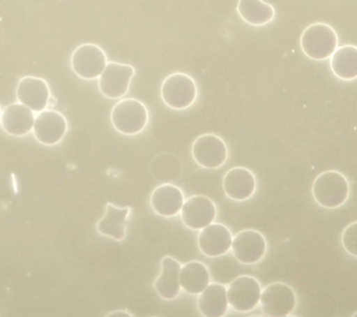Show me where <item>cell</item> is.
Listing matches in <instances>:
<instances>
[{"mask_svg": "<svg viewBox=\"0 0 357 317\" xmlns=\"http://www.w3.org/2000/svg\"><path fill=\"white\" fill-rule=\"evenodd\" d=\"M261 291V286L255 277H238L227 288L228 304L238 312L252 311L259 304Z\"/></svg>", "mask_w": 357, "mask_h": 317, "instance_id": "obj_8", "label": "cell"}, {"mask_svg": "<svg viewBox=\"0 0 357 317\" xmlns=\"http://www.w3.org/2000/svg\"><path fill=\"white\" fill-rule=\"evenodd\" d=\"M197 95V85L194 78L182 73L167 76L160 88L164 104L176 110H185L192 105Z\"/></svg>", "mask_w": 357, "mask_h": 317, "instance_id": "obj_4", "label": "cell"}, {"mask_svg": "<svg viewBox=\"0 0 357 317\" xmlns=\"http://www.w3.org/2000/svg\"><path fill=\"white\" fill-rule=\"evenodd\" d=\"M315 201L326 209H337L345 204L349 195V184L342 173L327 170L316 177L312 185Z\"/></svg>", "mask_w": 357, "mask_h": 317, "instance_id": "obj_1", "label": "cell"}, {"mask_svg": "<svg viewBox=\"0 0 357 317\" xmlns=\"http://www.w3.org/2000/svg\"><path fill=\"white\" fill-rule=\"evenodd\" d=\"M217 215L214 202L205 196H192L184 202L181 211L182 222L192 230H202L213 223Z\"/></svg>", "mask_w": 357, "mask_h": 317, "instance_id": "obj_11", "label": "cell"}, {"mask_svg": "<svg viewBox=\"0 0 357 317\" xmlns=\"http://www.w3.org/2000/svg\"><path fill=\"white\" fill-rule=\"evenodd\" d=\"M266 241L261 233L255 230H242L233 237L231 252L239 263L255 265L266 252Z\"/></svg>", "mask_w": 357, "mask_h": 317, "instance_id": "obj_10", "label": "cell"}, {"mask_svg": "<svg viewBox=\"0 0 357 317\" xmlns=\"http://www.w3.org/2000/svg\"><path fill=\"white\" fill-rule=\"evenodd\" d=\"M107 64L108 62L105 51L95 44L78 46L70 58L71 68L78 77L84 80L99 78Z\"/></svg>", "mask_w": 357, "mask_h": 317, "instance_id": "obj_6", "label": "cell"}, {"mask_svg": "<svg viewBox=\"0 0 357 317\" xmlns=\"http://www.w3.org/2000/svg\"><path fill=\"white\" fill-rule=\"evenodd\" d=\"M36 117L27 106L14 103L3 109L1 113V126L10 136H26L33 129Z\"/></svg>", "mask_w": 357, "mask_h": 317, "instance_id": "obj_16", "label": "cell"}, {"mask_svg": "<svg viewBox=\"0 0 357 317\" xmlns=\"http://www.w3.org/2000/svg\"><path fill=\"white\" fill-rule=\"evenodd\" d=\"M51 97L47 82L43 78L26 76L21 78L17 87V101L33 112L46 109Z\"/></svg>", "mask_w": 357, "mask_h": 317, "instance_id": "obj_13", "label": "cell"}, {"mask_svg": "<svg viewBox=\"0 0 357 317\" xmlns=\"http://www.w3.org/2000/svg\"><path fill=\"white\" fill-rule=\"evenodd\" d=\"M233 236L227 226L211 223L202 229L198 237L199 251L208 258H218L231 249Z\"/></svg>", "mask_w": 357, "mask_h": 317, "instance_id": "obj_14", "label": "cell"}, {"mask_svg": "<svg viewBox=\"0 0 357 317\" xmlns=\"http://www.w3.org/2000/svg\"><path fill=\"white\" fill-rule=\"evenodd\" d=\"M135 68L130 65L109 62L98 80L100 91L106 98L117 99L123 97L130 87Z\"/></svg>", "mask_w": 357, "mask_h": 317, "instance_id": "obj_9", "label": "cell"}, {"mask_svg": "<svg viewBox=\"0 0 357 317\" xmlns=\"http://www.w3.org/2000/svg\"><path fill=\"white\" fill-rule=\"evenodd\" d=\"M107 316H132V315L128 314V313L125 311H115Z\"/></svg>", "mask_w": 357, "mask_h": 317, "instance_id": "obj_25", "label": "cell"}, {"mask_svg": "<svg viewBox=\"0 0 357 317\" xmlns=\"http://www.w3.org/2000/svg\"><path fill=\"white\" fill-rule=\"evenodd\" d=\"M67 121L62 113L53 110H45L36 117L33 133L40 144L55 145L63 140L66 134Z\"/></svg>", "mask_w": 357, "mask_h": 317, "instance_id": "obj_12", "label": "cell"}, {"mask_svg": "<svg viewBox=\"0 0 357 317\" xmlns=\"http://www.w3.org/2000/svg\"><path fill=\"white\" fill-rule=\"evenodd\" d=\"M302 51L317 61L330 59L338 46L334 28L326 23H314L306 27L300 38Z\"/></svg>", "mask_w": 357, "mask_h": 317, "instance_id": "obj_2", "label": "cell"}, {"mask_svg": "<svg viewBox=\"0 0 357 317\" xmlns=\"http://www.w3.org/2000/svg\"><path fill=\"white\" fill-rule=\"evenodd\" d=\"M237 12L245 22L255 27L265 26L275 17L274 7L262 0H239Z\"/></svg>", "mask_w": 357, "mask_h": 317, "instance_id": "obj_23", "label": "cell"}, {"mask_svg": "<svg viewBox=\"0 0 357 317\" xmlns=\"http://www.w3.org/2000/svg\"><path fill=\"white\" fill-rule=\"evenodd\" d=\"M181 263L170 256L162 260V270L158 279L153 283L156 293L164 300L170 301L177 298L181 291Z\"/></svg>", "mask_w": 357, "mask_h": 317, "instance_id": "obj_18", "label": "cell"}, {"mask_svg": "<svg viewBox=\"0 0 357 317\" xmlns=\"http://www.w3.org/2000/svg\"><path fill=\"white\" fill-rule=\"evenodd\" d=\"M342 244L345 251L353 256H357V223L349 224L342 235Z\"/></svg>", "mask_w": 357, "mask_h": 317, "instance_id": "obj_24", "label": "cell"}, {"mask_svg": "<svg viewBox=\"0 0 357 317\" xmlns=\"http://www.w3.org/2000/svg\"><path fill=\"white\" fill-rule=\"evenodd\" d=\"M210 283V274L204 263L191 261L180 270L181 288L189 295H199Z\"/></svg>", "mask_w": 357, "mask_h": 317, "instance_id": "obj_21", "label": "cell"}, {"mask_svg": "<svg viewBox=\"0 0 357 317\" xmlns=\"http://www.w3.org/2000/svg\"><path fill=\"white\" fill-rule=\"evenodd\" d=\"M1 113H2L1 109H0V119H1Z\"/></svg>", "mask_w": 357, "mask_h": 317, "instance_id": "obj_26", "label": "cell"}, {"mask_svg": "<svg viewBox=\"0 0 357 317\" xmlns=\"http://www.w3.org/2000/svg\"><path fill=\"white\" fill-rule=\"evenodd\" d=\"M264 314L271 317L288 316L297 304L295 292L283 283L267 285L261 291L259 302Z\"/></svg>", "mask_w": 357, "mask_h": 317, "instance_id": "obj_5", "label": "cell"}, {"mask_svg": "<svg viewBox=\"0 0 357 317\" xmlns=\"http://www.w3.org/2000/svg\"><path fill=\"white\" fill-rule=\"evenodd\" d=\"M192 155L203 168L218 169L227 162L228 149L226 142L217 135L203 134L192 144Z\"/></svg>", "mask_w": 357, "mask_h": 317, "instance_id": "obj_7", "label": "cell"}, {"mask_svg": "<svg viewBox=\"0 0 357 317\" xmlns=\"http://www.w3.org/2000/svg\"><path fill=\"white\" fill-rule=\"evenodd\" d=\"M257 182L255 174L244 167H234L223 178V190L231 200L243 202L255 194Z\"/></svg>", "mask_w": 357, "mask_h": 317, "instance_id": "obj_15", "label": "cell"}, {"mask_svg": "<svg viewBox=\"0 0 357 317\" xmlns=\"http://www.w3.org/2000/svg\"><path fill=\"white\" fill-rule=\"evenodd\" d=\"M184 194L172 184H163L153 191L150 204L157 215L173 217L181 212L184 204Z\"/></svg>", "mask_w": 357, "mask_h": 317, "instance_id": "obj_17", "label": "cell"}, {"mask_svg": "<svg viewBox=\"0 0 357 317\" xmlns=\"http://www.w3.org/2000/svg\"><path fill=\"white\" fill-rule=\"evenodd\" d=\"M110 119L119 133L133 136L147 126L149 112L144 103L135 98L121 99L113 107Z\"/></svg>", "mask_w": 357, "mask_h": 317, "instance_id": "obj_3", "label": "cell"}, {"mask_svg": "<svg viewBox=\"0 0 357 317\" xmlns=\"http://www.w3.org/2000/svg\"><path fill=\"white\" fill-rule=\"evenodd\" d=\"M130 208H119L112 204L107 205L106 212L99 221L96 229L103 237L123 241L126 236V223Z\"/></svg>", "mask_w": 357, "mask_h": 317, "instance_id": "obj_20", "label": "cell"}, {"mask_svg": "<svg viewBox=\"0 0 357 317\" xmlns=\"http://www.w3.org/2000/svg\"><path fill=\"white\" fill-rule=\"evenodd\" d=\"M332 73L342 80H354L357 78V48L345 45L337 47L331 57Z\"/></svg>", "mask_w": 357, "mask_h": 317, "instance_id": "obj_22", "label": "cell"}, {"mask_svg": "<svg viewBox=\"0 0 357 317\" xmlns=\"http://www.w3.org/2000/svg\"><path fill=\"white\" fill-rule=\"evenodd\" d=\"M227 288L220 283H209L199 294L198 308L203 316L221 317L228 311Z\"/></svg>", "mask_w": 357, "mask_h": 317, "instance_id": "obj_19", "label": "cell"}]
</instances>
